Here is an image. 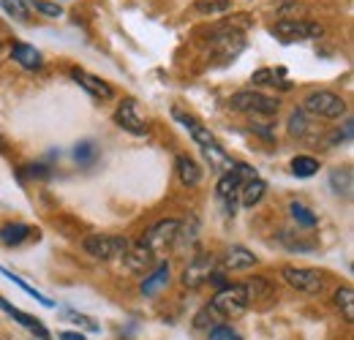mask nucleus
Listing matches in <instances>:
<instances>
[{
  "label": "nucleus",
  "instance_id": "40",
  "mask_svg": "<svg viewBox=\"0 0 354 340\" xmlns=\"http://www.w3.org/2000/svg\"><path fill=\"white\" fill-rule=\"evenodd\" d=\"M55 3H57V0H55Z\"/></svg>",
  "mask_w": 354,
  "mask_h": 340
},
{
  "label": "nucleus",
  "instance_id": "30",
  "mask_svg": "<svg viewBox=\"0 0 354 340\" xmlns=\"http://www.w3.org/2000/svg\"><path fill=\"white\" fill-rule=\"evenodd\" d=\"M319 171V161L313 155H297L292 161V174L295 177H313Z\"/></svg>",
  "mask_w": 354,
  "mask_h": 340
},
{
  "label": "nucleus",
  "instance_id": "8",
  "mask_svg": "<svg viewBox=\"0 0 354 340\" xmlns=\"http://www.w3.org/2000/svg\"><path fill=\"white\" fill-rule=\"evenodd\" d=\"M216 270H218L216 256H196V258L183 270L180 281H183V286H185V289H199V286L210 283V278H213V272H216Z\"/></svg>",
  "mask_w": 354,
  "mask_h": 340
},
{
  "label": "nucleus",
  "instance_id": "19",
  "mask_svg": "<svg viewBox=\"0 0 354 340\" xmlns=\"http://www.w3.org/2000/svg\"><path fill=\"white\" fill-rule=\"evenodd\" d=\"M30 234H33V229H30L28 223H6V226H0V245L17 248V245H22Z\"/></svg>",
  "mask_w": 354,
  "mask_h": 340
},
{
  "label": "nucleus",
  "instance_id": "11",
  "mask_svg": "<svg viewBox=\"0 0 354 340\" xmlns=\"http://www.w3.org/2000/svg\"><path fill=\"white\" fill-rule=\"evenodd\" d=\"M172 117H175L177 123H180V126L191 133V139L196 142V147H199V150H205V147H213V144H216V136L210 133V128H205L199 120H196V117L185 115L183 109H172Z\"/></svg>",
  "mask_w": 354,
  "mask_h": 340
},
{
  "label": "nucleus",
  "instance_id": "26",
  "mask_svg": "<svg viewBox=\"0 0 354 340\" xmlns=\"http://www.w3.org/2000/svg\"><path fill=\"white\" fill-rule=\"evenodd\" d=\"M289 213L297 220V226H303V229H313L319 223V215L313 213V210H308L306 205H300V202H292L289 205Z\"/></svg>",
  "mask_w": 354,
  "mask_h": 340
},
{
  "label": "nucleus",
  "instance_id": "7",
  "mask_svg": "<svg viewBox=\"0 0 354 340\" xmlns=\"http://www.w3.org/2000/svg\"><path fill=\"white\" fill-rule=\"evenodd\" d=\"M281 278H283L292 289H297V292H303V294H322V292H324V278H322V272H319V270H310V267H283V270H281Z\"/></svg>",
  "mask_w": 354,
  "mask_h": 340
},
{
  "label": "nucleus",
  "instance_id": "37",
  "mask_svg": "<svg viewBox=\"0 0 354 340\" xmlns=\"http://www.w3.org/2000/svg\"><path fill=\"white\" fill-rule=\"evenodd\" d=\"M251 82H254V85H275V71H270V68H259V71H254Z\"/></svg>",
  "mask_w": 354,
  "mask_h": 340
},
{
  "label": "nucleus",
  "instance_id": "14",
  "mask_svg": "<svg viewBox=\"0 0 354 340\" xmlns=\"http://www.w3.org/2000/svg\"><path fill=\"white\" fill-rule=\"evenodd\" d=\"M167 286H169V264L161 261V264H156L153 272L145 275V281L139 283V292H142L145 297H156V294H158L161 289H167Z\"/></svg>",
  "mask_w": 354,
  "mask_h": 340
},
{
  "label": "nucleus",
  "instance_id": "20",
  "mask_svg": "<svg viewBox=\"0 0 354 340\" xmlns=\"http://www.w3.org/2000/svg\"><path fill=\"white\" fill-rule=\"evenodd\" d=\"M265 193H267V182L262 177H254V180L243 182V188H240V205L243 207H257L265 199Z\"/></svg>",
  "mask_w": 354,
  "mask_h": 340
},
{
  "label": "nucleus",
  "instance_id": "17",
  "mask_svg": "<svg viewBox=\"0 0 354 340\" xmlns=\"http://www.w3.org/2000/svg\"><path fill=\"white\" fill-rule=\"evenodd\" d=\"M259 258L254 256V251L243 248V245H232L226 256H223V270H232V272H240V270H251Z\"/></svg>",
  "mask_w": 354,
  "mask_h": 340
},
{
  "label": "nucleus",
  "instance_id": "9",
  "mask_svg": "<svg viewBox=\"0 0 354 340\" xmlns=\"http://www.w3.org/2000/svg\"><path fill=\"white\" fill-rule=\"evenodd\" d=\"M210 46L226 57V60H232V57H237L243 49H245V39H243V33H234V30H223V28H216L213 30V39H210Z\"/></svg>",
  "mask_w": 354,
  "mask_h": 340
},
{
  "label": "nucleus",
  "instance_id": "36",
  "mask_svg": "<svg viewBox=\"0 0 354 340\" xmlns=\"http://www.w3.org/2000/svg\"><path fill=\"white\" fill-rule=\"evenodd\" d=\"M210 340H243L232 327H226V324H218V327H213L210 330Z\"/></svg>",
  "mask_w": 354,
  "mask_h": 340
},
{
  "label": "nucleus",
  "instance_id": "32",
  "mask_svg": "<svg viewBox=\"0 0 354 340\" xmlns=\"http://www.w3.org/2000/svg\"><path fill=\"white\" fill-rule=\"evenodd\" d=\"M95 155H98V147H95V142H90V139L80 142V144L74 147V158L80 161V167H90V164L95 161Z\"/></svg>",
  "mask_w": 354,
  "mask_h": 340
},
{
  "label": "nucleus",
  "instance_id": "31",
  "mask_svg": "<svg viewBox=\"0 0 354 340\" xmlns=\"http://www.w3.org/2000/svg\"><path fill=\"white\" fill-rule=\"evenodd\" d=\"M0 8H3L8 17L19 19V22H28V19H30V11H28V3H25V0H0Z\"/></svg>",
  "mask_w": 354,
  "mask_h": 340
},
{
  "label": "nucleus",
  "instance_id": "1",
  "mask_svg": "<svg viewBox=\"0 0 354 340\" xmlns=\"http://www.w3.org/2000/svg\"><path fill=\"white\" fill-rule=\"evenodd\" d=\"M303 112L313 115V117H322V120H341V117H346L349 106L333 90H313L308 98L303 101Z\"/></svg>",
  "mask_w": 354,
  "mask_h": 340
},
{
  "label": "nucleus",
  "instance_id": "27",
  "mask_svg": "<svg viewBox=\"0 0 354 340\" xmlns=\"http://www.w3.org/2000/svg\"><path fill=\"white\" fill-rule=\"evenodd\" d=\"M330 185L335 193L349 196L352 193V169H333L330 171Z\"/></svg>",
  "mask_w": 354,
  "mask_h": 340
},
{
  "label": "nucleus",
  "instance_id": "29",
  "mask_svg": "<svg viewBox=\"0 0 354 340\" xmlns=\"http://www.w3.org/2000/svg\"><path fill=\"white\" fill-rule=\"evenodd\" d=\"M245 292H248V299H270L272 297V283L267 278H254L248 283H243Z\"/></svg>",
  "mask_w": 354,
  "mask_h": 340
},
{
  "label": "nucleus",
  "instance_id": "4",
  "mask_svg": "<svg viewBox=\"0 0 354 340\" xmlns=\"http://www.w3.org/2000/svg\"><path fill=\"white\" fill-rule=\"evenodd\" d=\"M248 305H251V299H248V292H245L243 283H234V286L226 283L223 289L216 292V297H213V302H210V308H213L221 319H234V316L245 313Z\"/></svg>",
  "mask_w": 354,
  "mask_h": 340
},
{
  "label": "nucleus",
  "instance_id": "23",
  "mask_svg": "<svg viewBox=\"0 0 354 340\" xmlns=\"http://www.w3.org/2000/svg\"><path fill=\"white\" fill-rule=\"evenodd\" d=\"M202 155H205V161L210 164V169L221 171V174H223V171H229L232 167H234V161L229 158V153L223 150V147L218 144V142H216L213 147H205V150H202Z\"/></svg>",
  "mask_w": 354,
  "mask_h": 340
},
{
  "label": "nucleus",
  "instance_id": "22",
  "mask_svg": "<svg viewBox=\"0 0 354 340\" xmlns=\"http://www.w3.org/2000/svg\"><path fill=\"white\" fill-rule=\"evenodd\" d=\"M191 11L199 17H223L232 11V0H194Z\"/></svg>",
  "mask_w": 354,
  "mask_h": 340
},
{
  "label": "nucleus",
  "instance_id": "35",
  "mask_svg": "<svg viewBox=\"0 0 354 340\" xmlns=\"http://www.w3.org/2000/svg\"><path fill=\"white\" fill-rule=\"evenodd\" d=\"M218 28H223V30H234V33L248 30V28H251V17H248V14H234L232 19H223Z\"/></svg>",
  "mask_w": 354,
  "mask_h": 340
},
{
  "label": "nucleus",
  "instance_id": "33",
  "mask_svg": "<svg viewBox=\"0 0 354 340\" xmlns=\"http://www.w3.org/2000/svg\"><path fill=\"white\" fill-rule=\"evenodd\" d=\"M218 321H221V316L207 305L205 310H199V313H196L194 327H196V330H213V327H218Z\"/></svg>",
  "mask_w": 354,
  "mask_h": 340
},
{
  "label": "nucleus",
  "instance_id": "2",
  "mask_svg": "<svg viewBox=\"0 0 354 340\" xmlns=\"http://www.w3.org/2000/svg\"><path fill=\"white\" fill-rule=\"evenodd\" d=\"M82 248H85V254L98 261H115V258H123L129 254L131 243H129V237H120V234H90L82 240Z\"/></svg>",
  "mask_w": 354,
  "mask_h": 340
},
{
  "label": "nucleus",
  "instance_id": "38",
  "mask_svg": "<svg viewBox=\"0 0 354 340\" xmlns=\"http://www.w3.org/2000/svg\"><path fill=\"white\" fill-rule=\"evenodd\" d=\"M303 11H306V6H300V3H286V6L278 8V17H286V14H303Z\"/></svg>",
  "mask_w": 354,
  "mask_h": 340
},
{
  "label": "nucleus",
  "instance_id": "28",
  "mask_svg": "<svg viewBox=\"0 0 354 340\" xmlns=\"http://www.w3.org/2000/svg\"><path fill=\"white\" fill-rule=\"evenodd\" d=\"M0 272H3V275H6V278H8L11 283H17V286H19L22 292H28V294H30L33 299H39V302H41L44 308H55V302H52V299L46 297V294H41V292H36V289H33L30 283H25V281H22L19 275H14V272H8V270H3V267H0Z\"/></svg>",
  "mask_w": 354,
  "mask_h": 340
},
{
  "label": "nucleus",
  "instance_id": "21",
  "mask_svg": "<svg viewBox=\"0 0 354 340\" xmlns=\"http://www.w3.org/2000/svg\"><path fill=\"white\" fill-rule=\"evenodd\" d=\"M175 169H177V177H180L183 185H191V188H194V185L202 182V167H199L194 158H188V155H177Z\"/></svg>",
  "mask_w": 354,
  "mask_h": 340
},
{
  "label": "nucleus",
  "instance_id": "18",
  "mask_svg": "<svg viewBox=\"0 0 354 340\" xmlns=\"http://www.w3.org/2000/svg\"><path fill=\"white\" fill-rule=\"evenodd\" d=\"M156 258H158V256L153 254V251H147L142 243H139V245H131L129 254L123 256V261H126V267H129L131 272H147V270L156 264Z\"/></svg>",
  "mask_w": 354,
  "mask_h": 340
},
{
  "label": "nucleus",
  "instance_id": "12",
  "mask_svg": "<svg viewBox=\"0 0 354 340\" xmlns=\"http://www.w3.org/2000/svg\"><path fill=\"white\" fill-rule=\"evenodd\" d=\"M243 182H245V180H243L234 169L223 171L221 180H218V188H216L218 202L226 205V210H232V215H234V205H237V199H240V188H243Z\"/></svg>",
  "mask_w": 354,
  "mask_h": 340
},
{
  "label": "nucleus",
  "instance_id": "3",
  "mask_svg": "<svg viewBox=\"0 0 354 340\" xmlns=\"http://www.w3.org/2000/svg\"><path fill=\"white\" fill-rule=\"evenodd\" d=\"M229 109L232 112H245V115H278L281 109V101L278 98H270L259 90H240L229 98Z\"/></svg>",
  "mask_w": 354,
  "mask_h": 340
},
{
  "label": "nucleus",
  "instance_id": "5",
  "mask_svg": "<svg viewBox=\"0 0 354 340\" xmlns=\"http://www.w3.org/2000/svg\"><path fill=\"white\" fill-rule=\"evenodd\" d=\"M275 39H281L283 44H295V41H310V39H319L324 33V28L319 22H310V19H278L270 30Z\"/></svg>",
  "mask_w": 354,
  "mask_h": 340
},
{
  "label": "nucleus",
  "instance_id": "34",
  "mask_svg": "<svg viewBox=\"0 0 354 340\" xmlns=\"http://www.w3.org/2000/svg\"><path fill=\"white\" fill-rule=\"evenodd\" d=\"M30 6L46 17V19H57V17H63V6L60 3H49V0H30Z\"/></svg>",
  "mask_w": 354,
  "mask_h": 340
},
{
  "label": "nucleus",
  "instance_id": "15",
  "mask_svg": "<svg viewBox=\"0 0 354 340\" xmlns=\"http://www.w3.org/2000/svg\"><path fill=\"white\" fill-rule=\"evenodd\" d=\"M71 77L80 82V87H85L93 98H101V101H109V98H115V90L106 85L104 79H98V77H93L88 71H82V68H74L71 71Z\"/></svg>",
  "mask_w": 354,
  "mask_h": 340
},
{
  "label": "nucleus",
  "instance_id": "10",
  "mask_svg": "<svg viewBox=\"0 0 354 340\" xmlns=\"http://www.w3.org/2000/svg\"><path fill=\"white\" fill-rule=\"evenodd\" d=\"M115 120H118V126L126 128L129 133H136V136L147 133V123H145V117L139 115V104H136L133 98H126V101L118 106Z\"/></svg>",
  "mask_w": 354,
  "mask_h": 340
},
{
  "label": "nucleus",
  "instance_id": "25",
  "mask_svg": "<svg viewBox=\"0 0 354 340\" xmlns=\"http://www.w3.org/2000/svg\"><path fill=\"white\" fill-rule=\"evenodd\" d=\"M335 308L341 310V316H344V321H354V292L352 286H341L338 292H335Z\"/></svg>",
  "mask_w": 354,
  "mask_h": 340
},
{
  "label": "nucleus",
  "instance_id": "16",
  "mask_svg": "<svg viewBox=\"0 0 354 340\" xmlns=\"http://www.w3.org/2000/svg\"><path fill=\"white\" fill-rule=\"evenodd\" d=\"M11 57H14L17 66H22L25 71H39V68L44 66L41 52H39L36 46H30V44H14V46H11Z\"/></svg>",
  "mask_w": 354,
  "mask_h": 340
},
{
  "label": "nucleus",
  "instance_id": "39",
  "mask_svg": "<svg viewBox=\"0 0 354 340\" xmlns=\"http://www.w3.org/2000/svg\"><path fill=\"white\" fill-rule=\"evenodd\" d=\"M60 340H85V335H80V332H60Z\"/></svg>",
  "mask_w": 354,
  "mask_h": 340
},
{
  "label": "nucleus",
  "instance_id": "24",
  "mask_svg": "<svg viewBox=\"0 0 354 340\" xmlns=\"http://www.w3.org/2000/svg\"><path fill=\"white\" fill-rule=\"evenodd\" d=\"M313 123L308 120V115L303 112V109H297V112H292V117H289V133L292 136H297V139H313Z\"/></svg>",
  "mask_w": 354,
  "mask_h": 340
},
{
  "label": "nucleus",
  "instance_id": "6",
  "mask_svg": "<svg viewBox=\"0 0 354 340\" xmlns=\"http://www.w3.org/2000/svg\"><path fill=\"white\" fill-rule=\"evenodd\" d=\"M177 232H180V220H175V218L158 220L156 226H150V229L145 232V237H142V245H145L147 251H153L156 256L164 254L167 248H172V245H175Z\"/></svg>",
  "mask_w": 354,
  "mask_h": 340
},
{
  "label": "nucleus",
  "instance_id": "13",
  "mask_svg": "<svg viewBox=\"0 0 354 340\" xmlns=\"http://www.w3.org/2000/svg\"><path fill=\"white\" fill-rule=\"evenodd\" d=\"M0 310H6L14 321H19L28 332H33V335H39V340H49V332H46V327L41 324V319H33L30 313H25V310H19V308H14L11 302H6V299L0 297Z\"/></svg>",
  "mask_w": 354,
  "mask_h": 340
}]
</instances>
